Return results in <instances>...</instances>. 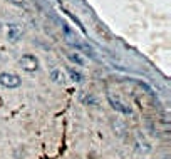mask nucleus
<instances>
[{
    "label": "nucleus",
    "instance_id": "nucleus-5",
    "mask_svg": "<svg viewBox=\"0 0 171 159\" xmlns=\"http://www.w3.org/2000/svg\"><path fill=\"white\" fill-rule=\"evenodd\" d=\"M113 129H114V132L118 134L119 137H123L126 134V124L123 122V121H119V119H114V122H113Z\"/></svg>",
    "mask_w": 171,
    "mask_h": 159
},
{
    "label": "nucleus",
    "instance_id": "nucleus-4",
    "mask_svg": "<svg viewBox=\"0 0 171 159\" xmlns=\"http://www.w3.org/2000/svg\"><path fill=\"white\" fill-rule=\"evenodd\" d=\"M108 101H109V104H111V107H114L118 112H123V114H131L133 112L131 107H128L123 101H119V99L116 97V96H113V94H109L108 96Z\"/></svg>",
    "mask_w": 171,
    "mask_h": 159
},
{
    "label": "nucleus",
    "instance_id": "nucleus-9",
    "mask_svg": "<svg viewBox=\"0 0 171 159\" xmlns=\"http://www.w3.org/2000/svg\"><path fill=\"white\" fill-rule=\"evenodd\" d=\"M166 159H170V158H166Z\"/></svg>",
    "mask_w": 171,
    "mask_h": 159
},
{
    "label": "nucleus",
    "instance_id": "nucleus-7",
    "mask_svg": "<svg viewBox=\"0 0 171 159\" xmlns=\"http://www.w3.org/2000/svg\"><path fill=\"white\" fill-rule=\"evenodd\" d=\"M51 77H52V81H54V82H62V76H61V72L56 71V69L51 72Z\"/></svg>",
    "mask_w": 171,
    "mask_h": 159
},
{
    "label": "nucleus",
    "instance_id": "nucleus-2",
    "mask_svg": "<svg viewBox=\"0 0 171 159\" xmlns=\"http://www.w3.org/2000/svg\"><path fill=\"white\" fill-rule=\"evenodd\" d=\"M19 64H20V67L27 72H35L37 69H39V60H37V57L30 55V54L22 55L20 60H19Z\"/></svg>",
    "mask_w": 171,
    "mask_h": 159
},
{
    "label": "nucleus",
    "instance_id": "nucleus-1",
    "mask_svg": "<svg viewBox=\"0 0 171 159\" xmlns=\"http://www.w3.org/2000/svg\"><path fill=\"white\" fill-rule=\"evenodd\" d=\"M0 84L7 89H15V87H20L22 79L17 74H12V72H2L0 74Z\"/></svg>",
    "mask_w": 171,
    "mask_h": 159
},
{
    "label": "nucleus",
    "instance_id": "nucleus-8",
    "mask_svg": "<svg viewBox=\"0 0 171 159\" xmlns=\"http://www.w3.org/2000/svg\"><path fill=\"white\" fill-rule=\"evenodd\" d=\"M69 59H71L72 62H76V64H84V60L77 55V54H69Z\"/></svg>",
    "mask_w": 171,
    "mask_h": 159
},
{
    "label": "nucleus",
    "instance_id": "nucleus-3",
    "mask_svg": "<svg viewBox=\"0 0 171 159\" xmlns=\"http://www.w3.org/2000/svg\"><path fill=\"white\" fill-rule=\"evenodd\" d=\"M24 35V29L22 25H17V24H9L7 25V37L10 42H17L20 40V37Z\"/></svg>",
    "mask_w": 171,
    "mask_h": 159
},
{
    "label": "nucleus",
    "instance_id": "nucleus-6",
    "mask_svg": "<svg viewBox=\"0 0 171 159\" xmlns=\"http://www.w3.org/2000/svg\"><path fill=\"white\" fill-rule=\"evenodd\" d=\"M67 74H69V77H71V81H74L76 84H81V82L84 81L82 74H81V72H77L76 69H72V67H69V69H67Z\"/></svg>",
    "mask_w": 171,
    "mask_h": 159
}]
</instances>
